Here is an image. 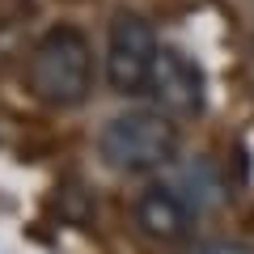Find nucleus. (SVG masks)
<instances>
[{
	"label": "nucleus",
	"instance_id": "f257e3e1",
	"mask_svg": "<svg viewBox=\"0 0 254 254\" xmlns=\"http://www.w3.org/2000/svg\"><path fill=\"white\" fill-rule=\"evenodd\" d=\"M26 85L47 106H81L93 89V51L76 26H55L34 43L26 64Z\"/></svg>",
	"mask_w": 254,
	"mask_h": 254
},
{
	"label": "nucleus",
	"instance_id": "423d86ee",
	"mask_svg": "<svg viewBox=\"0 0 254 254\" xmlns=\"http://www.w3.org/2000/svg\"><path fill=\"white\" fill-rule=\"evenodd\" d=\"M161 178L170 182V187L178 190L199 216H203V212H212L229 195V190H225V174H220V165L212 161V157H187V161L174 157V161L165 165Z\"/></svg>",
	"mask_w": 254,
	"mask_h": 254
},
{
	"label": "nucleus",
	"instance_id": "20e7f679",
	"mask_svg": "<svg viewBox=\"0 0 254 254\" xmlns=\"http://www.w3.org/2000/svg\"><path fill=\"white\" fill-rule=\"evenodd\" d=\"M148 93H153L157 110L165 115L190 119L203 110V98H208V81H203V68L190 60L182 47H161L153 64V76H148Z\"/></svg>",
	"mask_w": 254,
	"mask_h": 254
},
{
	"label": "nucleus",
	"instance_id": "f03ea898",
	"mask_svg": "<svg viewBox=\"0 0 254 254\" xmlns=\"http://www.w3.org/2000/svg\"><path fill=\"white\" fill-rule=\"evenodd\" d=\"M98 157L115 174H153L178 157V127L165 110H123L98 131Z\"/></svg>",
	"mask_w": 254,
	"mask_h": 254
},
{
	"label": "nucleus",
	"instance_id": "7ed1b4c3",
	"mask_svg": "<svg viewBox=\"0 0 254 254\" xmlns=\"http://www.w3.org/2000/svg\"><path fill=\"white\" fill-rule=\"evenodd\" d=\"M157 30L140 13H115L106 30V81L119 98H140L148 93V76L157 64Z\"/></svg>",
	"mask_w": 254,
	"mask_h": 254
},
{
	"label": "nucleus",
	"instance_id": "39448f33",
	"mask_svg": "<svg viewBox=\"0 0 254 254\" xmlns=\"http://www.w3.org/2000/svg\"><path fill=\"white\" fill-rule=\"evenodd\" d=\"M131 216H136V229L144 237H153V242H182V237H190V229H195V220H199V212L190 208L187 199H182L178 190L170 187V182H153V187H144L136 195V203H131Z\"/></svg>",
	"mask_w": 254,
	"mask_h": 254
},
{
	"label": "nucleus",
	"instance_id": "0eeeda50",
	"mask_svg": "<svg viewBox=\"0 0 254 254\" xmlns=\"http://www.w3.org/2000/svg\"><path fill=\"white\" fill-rule=\"evenodd\" d=\"M195 254H254V250L242 242H212V246H199Z\"/></svg>",
	"mask_w": 254,
	"mask_h": 254
}]
</instances>
